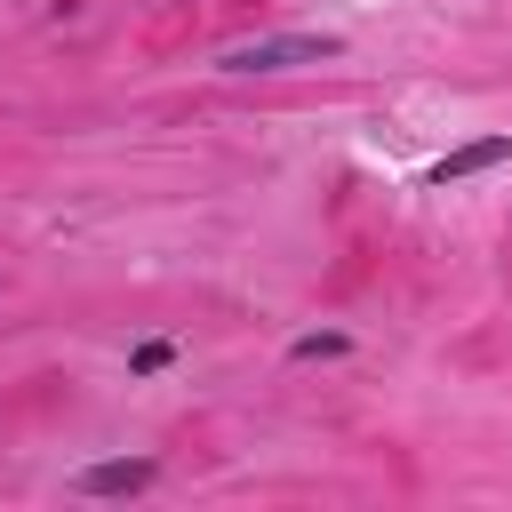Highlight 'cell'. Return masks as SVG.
Instances as JSON below:
<instances>
[{"instance_id": "1", "label": "cell", "mask_w": 512, "mask_h": 512, "mask_svg": "<svg viewBox=\"0 0 512 512\" xmlns=\"http://www.w3.org/2000/svg\"><path fill=\"white\" fill-rule=\"evenodd\" d=\"M320 56H344V40L336 32H280V40L224 48V72H288V64H320Z\"/></svg>"}, {"instance_id": "2", "label": "cell", "mask_w": 512, "mask_h": 512, "mask_svg": "<svg viewBox=\"0 0 512 512\" xmlns=\"http://www.w3.org/2000/svg\"><path fill=\"white\" fill-rule=\"evenodd\" d=\"M152 480H160L152 456H112V464H88L72 488H80V496H136V488H152Z\"/></svg>"}, {"instance_id": "3", "label": "cell", "mask_w": 512, "mask_h": 512, "mask_svg": "<svg viewBox=\"0 0 512 512\" xmlns=\"http://www.w3.org/2000/svg\"><path fill=\"white\" fill-rule=\"evenodd\" d=\"M496 160H512V136H472V144L440 152L424 176H432V184H464V176H480V168H496Z\"/></svg>"}, {"instance_id": "4", "label": "cell", "mask_w": 512, "mask_h": 512, "mask_svg": "<svg viewBox=\"0 0 512 512\" xmlns=\"http://www.w3.org/2000/svg\"><path fill=\"white\" fill-rule=\"evenodd\" d=\"M344 352H352V336H344V328H312V336H296V344H288V360H344Z\"/></svg>"}, {"instance_id": "5", "label": "cell", "mask_w": 512, "mask_h": 512, "mask_svg": "<svg viewBox=\"0 0 512 512\" xmlns=\"http://www.w3.org/2000/svg\"><path fill=\"white\" fill-rule=\"evenodd\" d=\"M168 360H176V344H168V336H144V344L128 352V376H160Z\"/></svg>"}]
</instances>
